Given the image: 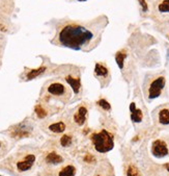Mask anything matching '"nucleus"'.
<instances>
[{
    "label": "nucleus",
    "mask_w": 169,
    "mask_h": 176,
    "mask_svg": "<svg viewBox=\"0 0 169 176\" xmlns=\"http://www.w3.org/2000/svg\"><path fill=\"white\" fill-rule=\"evenodd\" d=\"M0 176H1V175H0Z\"/></svg>",
    "instance_id": "27"
},
{
    "label": "nucleus",
    "mask_w": 169,
    "mask_h": 176,
    "mask_svg": "<svg viewBox=\"0 0 169 176\" xmlns=\"http://www.w3.org/2000/svg\"><path fill=\"white\" fill-rule=\"evenodd\" d=\"M126 57H127V53H126L125 50H120L115 54V60H116L117 66H118L119 69H123V68Z\"/></svg>",
    "instance_id": "14"
},
{
    "label": "nucleus",
    "mask_w": 169,
    "mask_h": 176,
    "mask_svg": "<svg viewBox=\"0 0 169 176\" xmlns=\"http://www.w3.org/2000/svg\"><path fill=\"white\" fill-rule=\"evenodd\" d=\"M98 105L101 108H103L104 110H111V105H110V103L108 102L107 100H105V99H100V100L98 101Z\"/></svg>",
    "instance_id": "20"
},
{
    "label": "nucleus",
    "mask_w": 169,
    "mask_h": 176,
    "mask_svg": "<svg viewBox=\"0 0 169 176\" xmlns=\"http://www.w3.org/2000/svg\"><path fill=\"white\" fill-rule=\"evenodd\" d=\"M46 162H48V164L58 165V164H60V162H64V159H62L59 154H57L56 152H50L46 156Z\"/></svg>",
    "instance_id": "11"
},
{
    "label": "nucleus",
    "mask_w": 169,
    "mask_h": 176,
    "mask_svg": "<svg viewBox=\"0 0 169 176\" xmlns=\"http://www.w3.org/2000/svg\"><path fill=\"white\" fill-rule=\"evenodd\" d=\"M130 110H131V119L133 122L135 123H140L142 121L143 115H142V110L136 108V104L134 102H132L130 104Z\"/></svg>",
    "instance_id": "7"
},
{
    "label": "nucleus",
    "mask_w": 169,
    "mask_h": 176,
    "mask_svg": "<svg viewBox=\"0 0 169 176\" xmlns=\"http://www.w3.org/2000/svg\"><path fill=\"white\" fill-rule=\"evenodd\" d=\"M158 12L160 14L169 13V0H163L158 4Z\"/></svg>",
    "instance_id": "17"
},
{
    "label": "nucleus",
    "mask_w": 169,
    "mask_h": 176,
    "mask_svg": "<svg viewBox=\"0 0 169 176\" xmlns=\"http://www.w3.org/2000/svg\"><path fill=\"white\" fill-rule=\"evenodd\" d=\"M34 112H35V114H37V116L39 117L40 119H43V118H45V117L47 116V110H45V108L43 107L40 104L35 105V107H34Z\"/></svg>",
    "instance_id": "18"
},
{
    "label": "nucleus",
    "mask_w": 169,
    "mask_h": 176,
    "mask_svg": "<svg viewBox=\"0 0 169 176\" xmlns=\"http://www.w3.org/2000/svg\"><path fill=\"white\" fill-rule=\"evenodd\" d=\"M165 77L164 76H160V77L156 78L152 83H150V88H148V98L150 99H155L161 95L162 91H163L164 87H165Z\"/></svg>",
    "instance_id": "3"
},
{
    "label": "nucleus",
    "mask_w": 169,
    "mask_h": 176,
    "mask_svg": "<svg viewBox=\"0 0 169 176\" xmlns=\"http://www.w3.org/2000/svg\"><path fill=\"white\" fill-rule=\"evenodd\" d=\"M35 161V156L33 154H28L25 156V159H24V161L22 162H19L17 164V168L19 171H21V172H23V171H27L29 170V169L31 168V167L33 166V162Z\"/></svg>",
    "instance_id": "5"
},
{
    "label": "nucleus",
    "mask_w": 169,
    "mask_h": 176,
    "mask_svg": "<svg viewBox=\"0 0 169 176\" xmlns=\"http://www.w3.org/2000/svg\"><path fill=\"white\" fill-rule=\"evenodd\" d=\"M76 175V168L72 165L64 167L62 170H60L58 176H75Z\"/></svg>",
    "instance_id": "15"
},
{
    "label": "nucleus",
    "mask_w": 169,
    "mask_h": 176,
    "mask_svg": "<svg viewBox=\"0 0 169 176\" xmlns=\"http://www.w3.org/2000/svg\"><path fill=\"white\" fill-rule=\"evenodd\" d=\"M49 129L53 132H56V134H60V132H64L65 129V124L64 122H57V123L51 124L49 126Z\"/></svg>",
    "instance_id": "16"
},
{
    "label": "nucleus",
    "mask_w": 169,
    "mask_h": 176,
    "mask_svg": "<svg viewBox=\"0 0 169 176\" xmlns=\"http://www.w3.org/2000/svg\"><path fill=\"white\" fill-rule=\"evenodd\" d=\"M127 175L128 176H140L138 169L135 166H133V165L129 166V168H128V170H127Z\"/></svg>",
    "instance_id": "21"
},
{
    "label": "nucleus",
    "mask_w": 169,
    "mask_h": 176,
    "mask_svg": "<svg viewBox=\"0 0 169 176\" xmlns=\"http://www.w3.org/2000/svg\"><path fill=\"white\" fill-rule=\"evenodd\" d=\"M65 80H67V82L72 87L74 93L78 94L79 92H80V88H81V81H80V79H78V78H74L73 76L69 75V76H67V77H65Z\"/></svg>",
    "instance_id": "10"
},
{
    "label": "nucleus",
    "mask_w": 169,
    "mask_h": 176,
    "mask_svg": "<svg viewBox=\"0 0 169 176\" xmlns=\"http://www.w3.org/2000/svg\"><path fill=\"white\" fill-rule=\"evenodd\" d=\"M60 144H61L62 147H69L72 144V137L67 134L62 135L61 139H60Z\"/></svg>",
    "instance_id": "19"
},
{
    "label": "nucleus",
    "mask_w": 169,
    "mask_h": 176,
    "mask_svg": "<svg viewBox=\"0 0 169 176\" xmlns=\"http://www.w3.org/2000/svg\"><path fill=\"white\" fill-rule=\"evenodd\" d=\"M65 90L67 89H65L64 85L59 82L51 83L48 87V92L51 95H54V96H62L65 93Z\"/></svg>",
    "instance_id": "6"
},
{
    "label": "nucleus",
    "mask_w": 169,
    "mask_h": 176,
    "mask_svg": "<svg viewBox=\"0 0 169 176\" xmlns=\"http://www.w3.org/2000/svg\"><path fill=\"white\" fill-rule=\"evenodd\" d=\"M91 141L94 145V149L100 153H105L112 150L114 147L113 135L107 130L103 129L98 134H93L91 135Z\"/></svg>",
    "instance_id": "2"
},
{
    "label": "nucleus",
    "mask_w": 169,
    "mask_h": 176,
    "mask_svg": "<svg viewBox=\"0 0 169 176\" xmlns=\"http://www.w3.org/2000/svg\"><path fill=\"white\" fill-rule=\"evenodd\" d=\"M139 1V4H140L141 8H142V11L144 13H146L148 11V5H147V2L145 1V0H138Z\"/></svg>",
    "instance_id": "22"
},
{
    "label": "nucleus",
    "mask_w": 169,
    "mask_h": 176,
    "mask_svg": "<svg viewBox=\"0 0 169 176\" xmlns=\"http://www.w3.org/2000/svg\"><path fill=\"white\" fill-rule=\"evenodd\" d=\"M159 122L163 125L169 124V110L168 108H163L159 113Z\"/></svg>",
    "instance_id": "13"
},
{
    "label": "nucleus",
    "mask_w": 169,
    "mask_h": 176,
    "mask_svg": "<svg viewBox=\"0 0 169 176\" xmlns=\"http://www.w3.org/2000/svg\"><path fill=\"white\" fill-rule=\"evenodd\" d=\"M86 115H87V108L84 107H81L78 108L76 114L74 115V121L78 124V125H83L86 121Z\"/></svg>",
    "instance_id": "8"
},
{
    "label": "nucleus",
    "mask_w": 169,
    "mask_h": 176,
    "mask_svg": "<svg viewBox=\"0 0 169 176\" xmlns=\"http://www.w3.org/2000/svg\"><path fill=\"white\" fill-rule=\"evenodd\" d=\"M0 147H1V145H0Z\"/></svg>",
    "instance_id": "26"
},
{
    "label": "nucleus",
    "mask_w": 169,
    "mask_h": 176,
    "mask_svg": "<svg viewBox=\"0 0 169 176\" xmlns=\"http://www.w3.org/2000/svg\"><path fill=\"white\" fill-rule=\"evenodd\" d=\"M96 40L93 30L82 24H67L58 33V42L61 46L71 49H82L87 47Z\"/></svg>",
    "instance_id": "1"
},
{
    "label": "nucleus",
    "mask_w": 169,
    "mask_h": 176,
    "mask_svg": "<svg viewBox=\"0 0 169 176\" xmlns=\"http://www.w3.org/2000/svg\"><path fill=\"white\" fill-rule=\"evenodd\" d=\"M152 152L156 157H164L168 154V147L164 141H162V140H156L153 143Z\"/></svg>",
    "instance_id": "4"
},
{
    "label": "nucleus",
    "mask_w": 169,
    "mask_h": 176,
    "mask_svg": "<svg viewBox=\"0 0 169 176\" xmlns=\"http://www.w3.org/2000/svg\"><path fill=\"white\" fill-rule=\"evenodd\" d=\"M166 169H167V171L169 172V165H166Z\"/></svg>",
    "instance_id": "24"
},
{
    "label": "nucleus",
    "mask_w": 169,
    "mask_h": 176,
    "mask_svg": "<svg viewBox=\"0 0 169 176\" xmlns=\"http://www.w3.org/2000/svg\"><path fill=\"white\" fill-rule=\"evenodd\" d=\"M78 1H85V0H78Z\"/></svg>",
    "instance_id": "25"
},
{
    "label": "nucleus",
    "mask_w": 169,
    "mask_h": 176,
    "mask_svg": "<svg viewBox=\"0 0 169 176\" xmlns=\"http://www.w3.org/2000/svg\"><path fill=\"white\" fill-rule=\"evenodd\" d=\"M84 162H88V164H91V162H96V157H94L93 155H91V154H86L84 156Z\"/></svg>",
    "instance_id": "23"
},
{
    "label": "nucleus",
    "mask_w": 169,
    "mask_h": 176,
    "mask_svg": "<svg viewBox=\"0 0 169 176\" xmlns=\"http://www.w3.org/2000/svg\"><path fill=\"white\" fill-rule=\"evenodd\" d=\"M46 70H47L46 67H40V68H37V69L30 70V71H29L28 73H27L26 79L27 80H32V79H34L35 77H37V76L42 75V74L44 73V72L46 71Z\"/></svg>",
    "instance_id": "12"
},
{
    "label": "nucleus",
    "mask_w": 169,
    "mask_h": 176,
    "mask_svg": "<svg viewBox=\"0 0 169 176\" xmlns=\"http://www.w3.org/2000/svg\"><path fill=\"white\" fill-rule=\"evenodd\" d=\"M94 74L96 76L101 78H108L109 76V71H108L107 67H105L104 65H102L101 63H96L94 66Z\"/></svg>",
    "instance_id": "9"
}]
</instances>
